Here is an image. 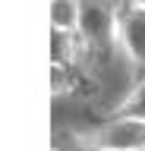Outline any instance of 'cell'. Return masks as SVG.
Listing matches in <instances>:
<instances>
[{
	"mask_svg": "<svg viewBox=\"0 0 145 151\" xmlns=\"http://www.w3.org/2000/svg\"><path fill=\"white\" fill-rule=\"evenodd\" d=\"M120 9L117 0H82V19H79V44L92 50H110L120 38Z\"/></svg>",
	"mask_w": 145,
	"mask_h": 151,
	"instance_id": "obj_1",
	"label": "cell"
},
{
	"mask_svg": "<svg viewBox=\"0 0 145 151\" xmlns=\"http://www.w3.org/2000/svg\"><path fill=\"white\" fill-rule=\"evenodd\" d=\"M73 142H82L92 148H107V151H145V120L110 116L98 129L76 132Z\"/></svg>",
	"mask_w": 145,
	"mask_h": 151,
	"instance_id": "obj_2",
	"label": "cell"
},
{
	"mask_svg": "<svg viewBox=\"0 0 145 151\" xmlns=\"http://www.w3.org/2000/svg\"><path fill=\"white\" fill-rule=\"evenodd\" d=\"M117 47L123 50L129 66L145 69V0H129L120 9V38Z\"/></svg>",
	"mask_w": 145,
	"mask_h": 151,
	"instance_id": "obj_3",
	"label": "cell"
},
{
	"mask_svg": "<svg viewBox=\"0 0 145 151\" xmlns=\"http://www.w3.org/2000/svg\"><path fill=\"white\" fill-rule=\"evenodd\" d=\"M82 19V0H50V32L79 35Z\"/></svg>",
	"mask_w": 145,
	"mask_h": 151,
	"instance_id": "obj_4",
	"label": "cell"
},
{
	"mask_svg": "<svg viewBox=\"0 0 145 151\" xmlns=\"http://www.w3.org/2000/svg\"><path fill=\"white\" fill-rule=\"evenodd\" d=\"M114 116H133V120H145V79L123 94V101L114 107Z\"/></svg>",
	"mask_w": 145,
	"mask_h": 151,
	"instance_id": "obj_5",
	"label": "cell"
},
{
	"mask_svg": "<svg viewBox=\"0 0 145 151\" xmlns=\"http://www.w3.org/2000/svg\"><path fill=\"white\" fill-rule=\"evenodd\" d=\"M69 151H107V148H92V145H82V142H76V148H69Z\"/></svg>",
	"mask_w": 145,
	"mask_h": 151,
	"instance_id": "obj_6",
	"label": "cell"
}]
</instances>
